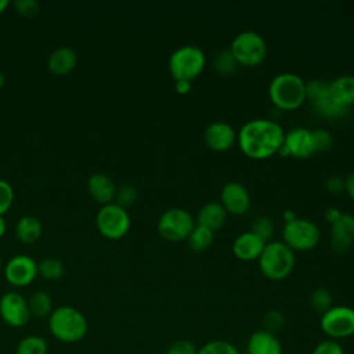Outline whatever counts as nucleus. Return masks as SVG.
Listing matches in <instances>:
<instances>
[{"label":"nucleus","mask_w":354,"mask_h":354,"mask_svg":"<svg viewBox=\"0 0 354 354\" xmlns=\"http://www.w3.org/2000/svg\"><path fill=\"white\" fill-rule=\"evenodd\" d=\"M257 261L264 277L271 281H281L295 267V252L282 241H271L266 243Z\"/></svg>","instance_id":"20e7f679"},{"label":"nucleus","mask_w":354,"mask_h":354,"mask_svg":"<svg viewBox=\"0 0 354 354\" xmlns=\"http://www.w3.org/2000/svg\"><path fill=\"white\" fill-rule=\"evenodd\" d=\"M344 191L348 194V196L354 201V171H351L344 178Z\"/></svg>","instance_id":"a19ab883"},{"label":"nucleus","mask_w":354,"mask_h":354,"mask_svg":"<svg viewBox=\"0 0 354 354\" xmlns=\"http://www.w3.org/2000/svg\"><path fill=\"white\" fill-rule=\"evenodd\" d=\"M212 66L220 75H230V73H232L236 69L238 62L234 58V55L230 51V48H223V50H218L214 54Z\"/></svg>","instance_id":"c85d7f7f"},{"label":"nucleus","mask_w":354,"mask_h":354,"mask_svg":"<svg viewBox=\"0 0 354 354\" xmlns=\"http://www.w3.org/2000/svg\"><path fill=\"white\" fill-rule=\"evenodd\" d=\"M278 152L281 155H292L295 158L311 156L315 152L311 130L307 127L290 129L288 133H285L283 144Z\"/></svg>","instance_id":"4468645a"},{"label":"nucleus","mask_w":354,"mask_h":354,"mask_svg":"<svg viewBox=\"0 0 354 354\" xmlns=\"http://www.w3.org/2000/svg\"><path fill=\"white\" fill-rule=\"evenodd\" d=\"M250 231L267 243V242H270V238L274 234V221H272V218H270L267 216L256 217L252 223V230Z\"/></svg>","instance_id":"2f4dec72"},{"label":"nucleus","mask_w":354,"mask_h":354,"mask_svg":"<svg viewBox=\"0 0 354 354\" xmlns=\"http://www.w3.org/2000/svg\"><path fill=\"white\" fill-rule=\"evenodd\" d=\"M268 97L282 111L297 109L306 101V82L293 72L278 73L270 82Z\"/></svg>","instance_id":"7ed1b4c3"},{"label":"nucleus","mask_w":354,"mask_h":354,"mask_svg":"<svg viewBox=\"0 0 354 354\" xmlns=\"http://www.w3.org/2000/svg\"><path fill=\"white\" fill-rule=\"evenodd\" d=\"M37 275V263L26 254H15L4 266V277L12 286H28Z\"/></svg>","instance_id":"ddd939ff"},{"label":"nucleus","mask_w":354,"mask_h":354,"mask_svg":"<svg viewBox=\"0 0 354 354\" xmlns=\"http://www.w3.org/2000/svg\"><path fill=\"white\" fill-rule=\"evenodd\" d=\"M325 187L329 192L339 194V192L344 191V178H342L340 176H330L325 181Z\"/></svg>","instance_id":"ea45409f"},{"label":"nucleus","mask_w":354,"mask_h":354,"mask_svg":"<svg viewBox=\"0 0 354 354\" xmlns=\"http://www.w3.org/2000/svg\"><path fill=\"white\" fill-rule=\"evenodd\" d=\"M14 189L11 184L0 178V216H3L12 205Z\"/></svg>","instance_id":"4c0bfd02"},{"label":"nucleus","mask_w":354,"mask_h":354,"mask_svg":"<svg viewBox=\"0 0 354 354\" xmlns=\"http://www.w3.org/2000/svg\"><path fill=\"white\" fill-rule=\"evenodd\" d=\"M30 317L48 318L54 310L51 296L44 290H35L26 299Z\"/></svg>","instance_id":"393cba45"},{"label":"nucleus","mask_w":354,"mask_h":354,"mask_svg":"<svg viewBox=\"0 0 354 354\" xmlns=\"http://www.w3.org/2000/svg\"><path fill=\"white\" fill-rule=\"evenodd\" d=\"M306 100L310 102L314 113L325 119H343L348 109L340 106L329 93V82L313 79L306 82Z\"/></svg>","instance_id":"0eeeda50"},{"label":"nucleus","mask_w":354,"mask_h":354,"mask_svg":"<svg viewBox=\"0 0 354 354\" xmlns=\"http://www.w3.org/2000/svg\"><path fill=\"white\" fill-rule=\"evenodd\" d=\"M192 214L183 207H170L165 210L158 220V232L167 241L178 242L187 239L195 227Z\"/></svg>","instance_id":"9d476101"},{"label":"nucleus","mask_w":354,"mask_h":354,"mask_svg":"<svg viewBox=\"0 0 354 354\" xmlns=\"http://www.w3.org/2000/svg\"><path fill=\"white\" fill-rule=\"evenodd\" d=\"M213 239H214V231H212L206 227L198 225V224H195L194 230L191 231V234L187 238L188 246L195 252L206 250L212 245Z\"/></svg>","instance_id":"bb28decb"},{"label":"nucleus","mask_w":354,"mask_h":354,"mask_svg":"<svg viewBox=\"0 0 354 354\" xmlns=\"http://www.w3.org/2000/svg\"><path fill=\"white\" fill-rule=\"evenodd\" d=\"M8 0H0V14H3V11L8 7Z\"/></svg>","instance_id":"49530a36"},{"label":"nucleus","mask_w":354,"mask_h":354,"mask_svg":"<svg viewBox=\"0 0 354 354\" xmlns=\"http://www.w3.org/2000/svg\"><path fill=\"white\" fill-rule=\"evenodd\" d=\"M203 138L209 148L214 151H225L231 148L235 142L236 133L230 123L217 120L206 126L203 131Z\"/></svg>","instance_id":"f3484780"},{"label":"nucleus","mask_w":354,"mask_h":354,"mask_svg":"<svg viewBox=\"0 0 354 354\" xmlns=\"http://www.w3.org/2000/svg\"><path fill=\"white\" fill-rule=\"evenodd\" d=\"M95 225L100 234L108 239L124 236L130 228V216L127 210L115 202L102 205L95 216Z\"/></svg>","instance_id":"9b49d317"},{"label":"nucleus","mask_w":354,"mask_h":354,"mask_svg":"<svg viewBox=\"0 0 354 354\" xmlns=\"http://www.w3.org/2000/svg\"><path fill=\"white\" fill-rule=\"evenodd\" d=\"M41 223L35 216H24L15 224V235L17 238L26 245L35 243L41 236Z\"/></svg>","instance_id":"b1692460"},{"label":"nucleus","mask_w":354,"mask_h":354,"mask_svg":"<svg viewBox=\"0 0 354 354\" xmlns=\"http://www.w3.org/2000/svg\"><path fill=\"white\" fill-rule=\"evenodd\" d=\"M264 246H266V242L261 238H259L256 234H253L252 231H243L234 239L232 252L238 259L243 261H249V260L259 259Z\"/></svg>","instance_id":"a211bd4d"},{"label":"nucleus","mask_w":354,"mask_h":354,"mask_svg":"<svg viewBox=\"0 0 354 354\" xmlns=\"http://www.w3.org/2000/svg\"><path fill=\"white\" fill-rule=\"evenodd\" d=\"M282 126L271 119H252L238 133L241 151L252 159H267L279 151L283 144Z\"/></svg>","instance_id":"f257e3e1"},{"label":"nucleus","mask_w":354,"mask_h":354,"mask_svg":"<svg viewBox=\"0 0 354 354\" xmlns=\"http://www.w3.org/2000/svg\"><path fill=\"white\" fill-rule=\"evenodd\" d=\"M283 217H285V221H290V220L296 218L295 213H293V212H290V210H286V212L283 213Z\"/></svg>","instance_id":"a18cd8bd"},{"label":"nucleus","mask_w":354,"mask_h":354,"mask_svg":"<svg viewBox=\"0 0 354 354\" xmlns=\"http://www.w3.org/2000/svg\"><path fill=\"white\" fill-rule=\"evenodd\" d=\"M65 272V266L59 259L47 257L37 263V274H40L44 279L57 281Z\"/></svg>","instance_id":"cd10ccee"},{"label":"nucleus","mask_w":354,"mask_h":354,"mask_svg":"<svg viewBox=\"0 0 354 354\" xmlns=\"http://www.w3.org/2000/svg\"><path fill=\"white\" fill-rule=\"evenodd\" d=\"M77 64V53L75 48L69 46L57 47L50 55L47 61V66L54 75H66L75 69Z\"/></svg>","instance_id":"412c9836"},{"label":"nucleus","mask_w":354,"mask_h":354,"mask_svg":"<svg viewBox=\"0 0 354 354\" xmlns=\"http://www.w3.org/2000/svg\"><path fill=\"white\" fill-rule=\"evenodd\" d=\"M342 216V212H340V209H337V207H328L326 210H325V218L332 224V223H335L339 217Z\"/></svg>","instance_id":"79ce46f5"},{"label":"nucleus","mask_w":354,"mask_h":354,"mask_svg":"<svg viewBox=\"0 0 354 354\" xmlns=\"http://www.w3.org/2000/svg\"><path fill=\"white\" fill-rule=\"evenodd\" d=\"M311 134H313V142H314L315 152H322L332 147L333 137L328 130L318 127V129H313Z\"/></svg>","instance_id":"f704fd0d"},{"label":"nucleus","mask_w":354,"mask_h":354,"mask_svg":"<svg viewBox=\"0 0 354 354\" xmlns=\"http://www.w3.org/2000/svg\"><path fill=\"white\" fill-rule=\"evenodd\" d=\"M354 242V216L342 213L330 224V246L336 253H344Z\"/></svg>","instance_id":"dca6fc26"},{"label":"nucleus","mask_w":354,"mask_h":354,"mask_svg":"<svg viewBox=\"0 0 354 354\" xmlns=\"http://www.w3.org/2000/svg\"><path fill=\"white\" fill-rule=\"evenodd\" d=\"M220 203L227 213L241 216L249 210L250 195L246 187L238 181H228L220 192Z\"/></svg>","instance_id":"2eb2a0df"},{"label":"nucleus","mask_w":354,"mask_h":354,"mask_svg":"<svg viewBox=\"0 0 354 354\" xmlns=\"http://www.w3.org/2000/svg\"><path fill=\"white\" fill-rule=\"evenodd\" d=\"M329 93L340 106L350 109V106L354 104V76H337L329 82Z\"/></svg>","instance_id":"5701e85b"},{"label":"nucleus","mask_w":354,"mask_h":354,"mask_svg":"<svg viewBox=\"0 0 354 354\" xmlns=\"http://www.w3.org/2000/svg\"><path fill=\"white\" fill-rule=\"evenodd\" d=\"M205 64V53L194 44H184L169 57V71L174 80L192 82L203 71Z\"/></svg>","instance_id":"39448f33"},{"label":"nucleus","mask_w":354,"mask_h":354,"mask_svg":"<svg viewBox=\"0 0 354 354\" xmlns=\"http://www.w3.org/2000/svg\"><path fill=\"white\" fill-rule=\"evenodd\" d=\"M48 344L47 340L40 335H26L24 336L15 347V354H47Z\"/></svg>","instance_id":"a878e982"},{"label":"nucleus","mask_w":354,"mask_h":354,"mask_svg":"<svg viewBox=\"0 0 354 354\" xmlns=\"http://www.w3.org/2000/svg\"><path fill=\"white\" fill-rule=\"evenodd\" d=\"M87 191L95 202L108 205V203H112V201L115 199L116 187L108 174L97 171L88 177Z\"/></svg>","instance_id":"aec40b11"},{"label":"nucleus","mask_w":354,"mask_h":354,"mask_svg":"<svg viewBox=\"0 0 354 354\" xmlns=\"http://www.w3.org/2000/svg\"><path fill=\"white\" fill-rule=\"evenodd\" d=\"M47 319L51 336L61 343H77L83 340L88 332L86 315L73 306L55 307Z\"/></svg>","instance_id":"f03ea898"},{"label":"nucleus","mask_w":354,"mask_h":354,"mask_svg":"<svg viewBox=\"0 0 354 354\" xmlns=\"http://www.w3.org/2000/svg\"><path fill=\"white\" fill-rule=\"evenodd\" d=\"M176 82V90L178 93H188L191 88V82L188 80H174Z\"/></svg>","instance_id":"37998d69"},{"label":"nucleus","mask_w":354,"mask_h":354,"mask_svg":"<svg viewBox=\"0 0 354 354\" xmlns=\"http://www.w3.org/2000/svg\"><path fill=\"white\" fill-rule=\"evenodd\" d=\"M14 7L19 15L26 18L35 17L40 10V4L36 0H15Z\"/></svg>","instance_id":"58836bf2"},{"label":"nucleus","mask_w":354,"mask_h":354,"mask_svg":"<svg viewBox=\"0 0 354 354\" xmlns=\"http://www.w3.org/2000/svg\"><path fill=\"white\" fill-rule=\"evenodd\" d=\"M6 230H7V225H6V220L3 218V216H0V236H3V235H4Z\"/></svg>","instance_id":"c03bdc74"},{"label":"nucleus","mask_w":354,"mask_h":354,"mask_svg":"<svg viewBox=\"0 0 354 354\" xmlns=\"http://www.w3.org/2000/svg\"><path fill=\"white\" fill-rule=\"evenodd\" d=\"M319 328L328 339L342 340L354 335V308L344 304L332 306L319 318Z\"/></svg>","instance_id":"6e6552de"},{"label":"nucleus","mask_w":354,"mask_h":354,"mask_svg":"<svg viewBox=\"0 0 354 354\" xmlns=\"http://www.w3.org/2000/svg\"><path fill=\"white\" fill-rule=\"evenodd\" d=\"M0 268H1V257H0Z\"/></svg>","instance_id":"09e8293b"},{"label":"nucleus","mask_w":354,"mask_h":354,"mask_svg":"<svg viewBox=\"0 0 354 354\" xmlns=\"http://www.w3.org/2000/svg\"><path fill=\"white\" fill-rule=\"evenodd\" d=\"M283 242L295 250H310L317 246L321 238L318 225L308 220L296 217L290 221H286L282 230Z\"/></svg>","instance_id":"1a4fd4ad"},{"label":"nucleus","mask_w":354,"mask_h":354,"mask_svg":"<svg viewBox=\"0 0 354 354\" xmlns=\"http://www.w3.org/2000/svg\"><path fill=\"white\" fill-rule=\"evenodd\" d=\"M196 353H198V347L189 339H177L165 351V354H196Z\"/></svg>","instance_id":"e433bc0d"},{"label":"nucleus","mask_w":354,"mask_h":354,"mask_svg":"<svg viewBox=\"0 0 354 354\" xmlns=\"http://www.w3.org/2000/svg\"><path fill=\"white\" fill-rule=\"evenodd\" d=\"M311 354H346V353L340 342L326 337L314 346V348L311 350Z\"/></svg>","instance_id":"c9c22d12"},{"label":"nucleus","mask_w":354,"mask_h":354,"mask_svg":"<svg viewBox=\"0 0 354 354\" xmlns=\"http://www.w3.org/2000/svg\"><path fill=\"white\" fill-rule=\"evenodd\" d=\"M4 83H6V77H4V73H3V72H0V88L4 86Z\"/></svg>","instance_id":"de8ad7c7"},{"label":"nucleus","mask_w":354,"mask_h":354,"mask_svg":"<svg viewBox=\"0 0 354 354\" xmlns=\"http://www.w3.org/2000/svg\"><path fill=\"white\" fill-rule=\"evenodd\" d=\"M310 306L314 311L324 314L333 306V299L326 288H318L310 295Z\"/></svg>","instance_id":"7c9ffc66"},{"label":"nucleus","mask_w":354,"mask_h":354,"mask_svg":"<svg viewBox=\"0 0 354 354\" xmlns=\"http://www.w3.org/2000/svg\"><path fill=\"white\" fill-rule=\"evenodd\" d=\"M196 354H239V351L232 343L223 339H214L198 347Z\"/></svg>","instance_id":"c756f323"},{"label":"nucleus","mask_w":354,"mask_h":354,"mask_svg":"<svg viewBox=\"0 0 354 354\" xmlns=\"http://www.w3.org/2000/svg\"><path fill=\"white\" fill-rule=\"evenodd\" d=\"M138 198V191L134 185L131 184H123L119 188H116L115 194V203L124 207L133 205Z\"/></svg>","instance_id":"473e14b6"},{"label":"nucleus","mask_w":354,"mask_h":354,"mask_svg":"<svg viewBox=\"0 0 354 354\" xmlns=\"http://www.w3.org/2000/svg\"><path fill=\"white\" fill-rule=\"evenodd\" d=\"M230 51L238 65L254 66L264 61L267 55V44L260 33L254 30H242L232 39Z\"/></svg>","instance_id":"423d86ee"},{"label":"nucleus","mask_w":354,"mask_h":354,"mask_svg":"<svg viewBox=\"0 0 354 354\" xmlns=\"http://www.w3.org/2000/svg\"><path fill=\"white\" fill-rule=\"evenodd\" d=\"M0 318L11 328H22L30 319L28 300L15 290H8L0 297Z\"/></svg>","instance_id":"f8f14e48"},{"label":"nucleus","mask_w":354,"mask_h":354,"mask_svg":"<svg viewBox=\"0 0 354 354\" xmlns=\"http://www.w3.org/2000/svg\"><path fill=\"white\" fill-rule=\"evenodd\" d=\"M227 214L228 213L225 212V209L223 207V205L220 202H214V201L207 202L199 209L195 223L198 225L206 227L212 231H217L218 228H221L225 224Z\"/></svg>","instance_id":"4be33fe9"},{"label":"nucleus","mask_w":354,"mask_h":354,"mask_svg":"<svg viewBox=\"0 0 354 354\" xmlns=\"http://www.w3.org/2000/svg\"><path fill=\"white\" fill-rule=\"evenodd\" d=\"M248 354H282V343L275 333L259 329L246 342Z\"/></svg>","instance_id":"6ab92c4d"},{"label":"nucleus","mask_w":354,"mask_h":354,"mask_svg":"<svg viewBox=\"0 0 354 354\" xmlns=\"http://www.w3.org/2000/svg\"><path fill=\"white\" fill-rule=\"evenodd\" d=\"M285 325V315L279 310H270L263 317V328L267 332L275 333L279 332Z\"/></svg>","instance_id":"72a5a7b5"}]
</instances>
